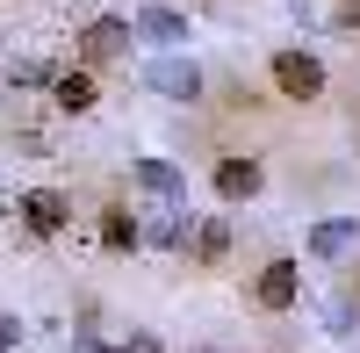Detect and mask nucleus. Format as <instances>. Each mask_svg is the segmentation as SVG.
Instances as JSON below:
<instances>
[{"label":"nucleus","instance_id":"39448f33","mask_svg":"<svg viewBox=\"0 0 360 353\" xmlns=\"http://www.w3.org/2000/svg\"><path fill=\"white\" fill-rule=\"evenodd\" d=\"M22 224L37 231V238L72 231V195H65V188H29V195H22Z\"/></svg>","mask_w":360,"mask_h":353},{"label":"nucleus","instance_id":"9d476101","mask_svg":"<svg viewBox=\"0 0 360 353\" xmlns=\"http://www.w3.org/2000/svg\"><path fill=\"white\" fill-rule=\"evenodd\" d=\"M188 252H195V267H224V259H231V224L224 217L188 224Z\"/></svg>","mask_w":360,"mask_h":353},{"label":"nucleus","instance_id":"20e7f679","mask_svg":"<svg viewBox=\"0 0 360 353\" xmlns=\"http://www.w3.org/2000/svg\"><path fill=\"white\" fill-rule=\"evenodd\" d=\"M130 37H144V44L173 51V44H188V15H180L173 0H144V8L130 15Z\"/></svg>","mask_w":360,"mask_h":353},{"label":"nucleus","instance_id":"a211bd4d","mask_svg":"<svg viewBox=\"0 0 360 353\" xmlns=\"http://www.w3.org/2000/svg\"><path fill=\"white\" fill-rule=\"evenodd\" d=\"M339 29H353V37H360V0H339V15H332Z\"/></svg>","mask_w":360,"mask_h":353},{"label":"nucleus","instance_id":"7ed1b4c3","mask_svg":"<svg viewBox=\"0 0 360 353\" xmlns=\"http://www.w3.org/2000/svg\"><path fill=\"white\" fill-rule=\"evenodd\" d=\"M144 86H152V94H166V101H202V65L195 58H152V65H144Z\"/></svg>","mask_w":360,"mask_h":353},{"label":"nucleus","instance_id":"dca6fc26","mask_svg":"<svg viewBox=\"0 0 360 353\" xmlns=\"http://www.w3.org/2000/svg\"><path fill=\"white\" fill-rule=\"evenodd\" d=\"M115 353H166V346H159V332H130V339L115 346Z\"/></svg>","mask_w":360,"mask_h":353},{"label":"nucleus","instance_id":"6ab92c4d","mask_svg":"<svg viewBox=\"0 0 360 353\" xmlns=\"http://www.w3.org/2000/svg\"><path fill=\"white\" fill-rule=\"evenodd\" d=\"M195 353H209V346H195Z\"/></svg>","mask_w":360,"mask_h":353},{"label":"nucleus","instance_id":"1a4fd4ad","mask_svg":"<svg viewBox=\"0 0 360 353\" xmlns=\"http://www.w3.org/2000/svg\"><path fill=\"white\" fill-rule=\"evenodd\" d=\"M51 101L65 108V115H86V108L101 101V86H94V72H86V65H72V72H51Z\"/></svg>","mask_w":360,"mask_h":353},{"label":"nucleus","instance_id":"0eeeda50","mask_svg":"<svg viewBox=\"0 0 360 353\" xmlns=\"http://www.w3.org/2000/svg\"><path fill=\"white\" fill-rule=\"evenodd\" d=\"M130 181H137L144 195H159L166 210H188V173H180V166H166V159H130Z\"/></svg>","mask_w":360,"mask_h":353},{"label":"nucleus","instance_id":"423d86ee","mask_svg":"<svg viewBox=\"0 0 360 353\" xmlns=\"http://www.w3.org/2000/svg\"><path fill=\"white\" fill-rule=\"evenodd\" d=\"M209 188H217V202H259V188H266V166H259V159H217Z\"/></svg>","mask_w":360,"mask_h":353},{"label":"nucleus","instance_id":"4468645a","mask_svg":"<svg viewBox=\"0 0 360 353\" xmlns=\"http://www.w3.org/2000/svg\"><path fill=\"white\" fill-rule=\"evenodd\" d=\"M8 86H51V65H37V58H15V65H8Z\"/></svg>","mask_w":360,"mask_h":353},{"label":"nucleus","instance_id":"f8f14e48","mask_svg":"<svg viewBox=\"0 0 360 353\" xmlns=\"http://www.w3.org/2000/svg\"><path fill=\"white\" fill-rule=\"evenodd\" d=\"M137 238L159 252H188V210H159L152 224H137Z\"/></svg>","mask_w":360,"mask_h":353},{"label":"nucleus","instance_id":"f257e3e1","mask_svg":"<svg viewBox=\"0 0 360 353\" xmlns=\"http://www.w3.org/2000/svg\"><path fill=\"white\" fill-rule=\"evenodd\" d=\"M79 58H86V72L130 58V15H94V22L79 29Z\"/></svg>","mask_w":360,"mask_h":353},{"label":"nucleus","instance_id":"f3484780","mask_svg":"<svg viewBox=\"0 0 360 353\" xmlns=\"http://www.w3.org/2000/svg\"><path fill=\"white\" fill-rule=\"evenodd\" d=\"M15 346H22V317L0 310V353H15Z\"/></svg>","mask_w":360,"mask_h":353},{"label":"nucleus","instance_id":"9b49d317","mask_svg":"<svg viewBox=\"0 0 360 353\" xmlns=\"http://www.w3.org/2000/svg\"><path fill=\"white\" fill-rule=\"evenodd\" d=\"M353 245H360V217H324L310 231V259H346Z\"/></svg>","mask_w":360,"mask_h":353},{"label":"nucleus","instance_id":"ddd939ff","mask_svg":"<svg viewBox=\"0 0 360 353\" xmlns=\"http://www.w3.org/2000/svg\"><path fill=\"white\" fill-rule=\"evenodd\" d=\"M101 245H115V252L144 245V238H137V217H130V210H108V217H101Z\"/></svg>","mask_w":360,"mask_h":353},{"label":"nucleus","instance_id":"6e6552de","mask_svg":"<svg viewBox=\"0 0 360 353\" xmlns=\"http://www.w3.org/2000/svg\"><path fill=\"white\" fill-rule=\"evenodd\" d=\"M252 296H259L266 310H288L295 296H303V267H295V259H266L259 281H252Z\"/></svg>","mask_w":360,"mask_h":353},{"label":"nucleus","instance_id":"2eb2a0df","mask_svg":"<svg viewBox=\"0 0 360 353\" xmlns=\"http://www.w3.org/2000/svg\"><path fill=\"white\" fill-rule=\"evenodd\" d=\"M72 353H115V346L94 339V317H79V325H72Z\"/></svg>","mask_w":360,"mask_h":353},{"label":"nucleus","instance_id":"f03ea898","mask_svg":"<svg viewBox=\"0 0 360 353\" xmlns=\"http://www.w3.org/2000/svg\"><path fill=\"white\" fill-rule=\"evenodd\" d=\"M266 72H274V86H281L288 101H317L324 94V58H310V51H274Z\"/></svg>","mask_w":360,"mask_h":353},{"label":"nucleus","instance_id":"aec40b11","mask_svg":"<svg viewBox=\"0 0 360 353\" xmlns=\"http://www.w3.org/2000/svg\"><path fill=\"white\" fill-rule=\"evenodd\" d=\"M173 8H180V0H173Z\"/></svg>","mask_w":360,"mask_h":353}]
</instances>
